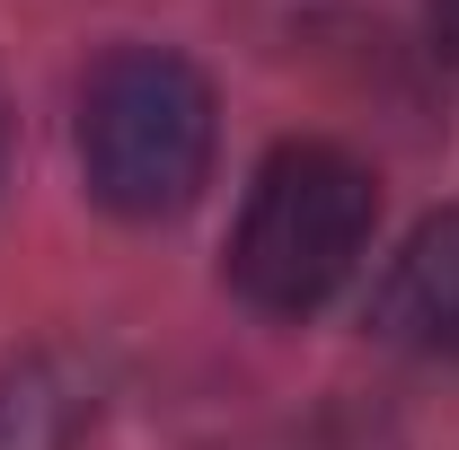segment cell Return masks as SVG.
<instances>
[{"label":"cell","instance_id":"7a4b0ae2","mask_svg":"<svg viewBox=\"0 0 459 450\" xmlns=\"http://www.w3.org/2000/svg\"><path fill=\"white\" fill-rule=\"evenodd\" d=\"M371 221H380V195H371V169L353 151H336V142H283L256 169L247 212L230 229V282H238V300L265 309V318L318 309L362 265Z\"/></svg>","mask_w":459,"mask_h":450},{"label":"cell","instance_id":"3957f363","mask_svg":"<svg viewBox=\"0 0 459 450\" xmlns=\"http://www.w3.org/2000/svg\"><path fill=\"white\" fill-rule=\"evenodd\" d=\"M380 336L424 362H459V203H442L398 247V265L380 282Z\"/></svg>","mask_w":459,"mask_h":450},{"label":"cell","instance_id":"6da1fadb","mask_svg":"<svg viewBox=\"0 0 459 450\" xmlns=\"http://www.w3.org/2000/svg\"><path fill=\"white\" fill-rule=\"evenodd\" d=\"M80 177L124 221H169L212 177V89L186 54L124 45L80 89Z\"/></svg>","mask_w":459,"mask_h":450},{"label":"cell","instance_id":"277c9868","mask_svg":"<svg viewBox=\"0 0 459 450\" xmlns=\"http://www.w3.org/2000/svg\"><path fill=\"white\" fill-rule=\"evenodd\" d=\"M71 433H80V397L45 362L0 380V450H71Z\"/></svg>","mask_w":459,"mask_h":450},{"label":"cell","instance_id":"5b68a950","mask_svg":"<svg viewBox=\"0 0 459 450\" xmlns=\"http://www.w3.org/2000/svg\"><path fill=\"white\" fill-rule=\"evenodd\" d=\"M433 45L459 62V0H433Z\"/></svg>","mask_w":459,"mask_h":450}]
</instances>
